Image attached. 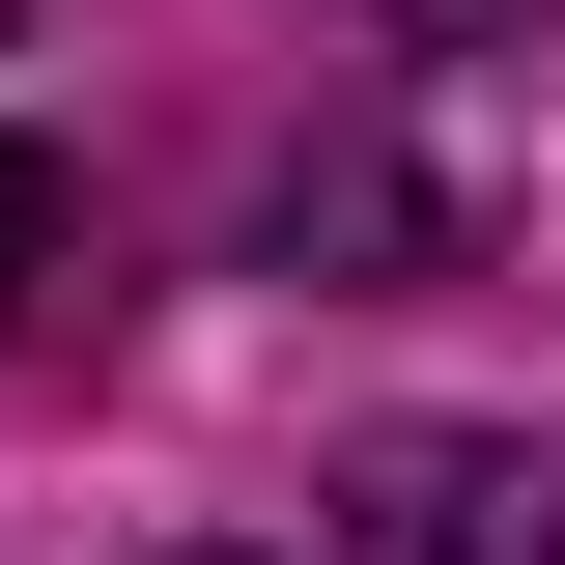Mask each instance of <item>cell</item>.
I'll use <instances>...</instances> for the list:
<instances>
[{
    "instance_id": "obj_1",
    "label": "cell",
    "mask_w": 565,
    "mask_h": 565,
    "mask_svg": "<svg viewBox=\"0 0 565 565\" xmlns=\"http://www.w3.org/2000/svg\"><path fill=\"white\" fill-rule=\"evenodd\" d=\"M340 537H367V565H565V481H537V452H481V424H396Z\"/></svg>"
},
{
    "instance_id": "obj_2",
    "label": "cell",
    "mask_w": 565,
    "mask_h": 565,
    "mask_svg": "<svg viewBox=\"0 0 565 565\" xmlns=\"http://www.w3.org/2000/svg\"><path fill=\"white\" fill-rule=\"evenodd\" d=\"M340 29H396V57H509L537 0H340Z\"/></svg>"
},
{
    "instance_id": "obj_3",
    "label": "cell",
    "mask_w": 565,
    "mask_h": 565,
    "mask_svg": "<svg viewBox=\"0 0 565 565\" xmlns=\"http://www.w3.org/2000/svg\"><path fill=\"white\" fill-rule=\"evenodd\" d=\"M29 282H57V170L0 141V311H29Z\"/></svg>"
}]
</instances>
